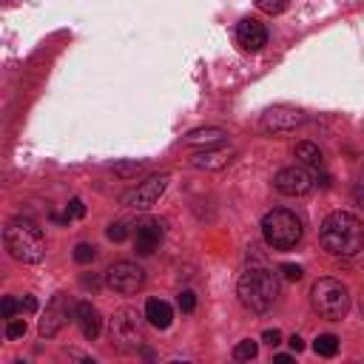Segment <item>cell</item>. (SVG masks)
<instances>
[{"mask_svg":"<svg viewBox=\"0 0 364 364\" xmlns=\"http://www.w3.org/2000/svg\"><path fill=\"white\" fill-rule=\"evenodd\" d=\"M319 242L330 256H356L364 251V225L356 213L336 211L322 222Z\"/></svg>","mask_w":364,"mask_h":364,"instance_id":"obj_1","label":"cell"},{"mask_svg":"<svg viewBox=\"0 0 364 364\" xmlns=\"http://www.w3.org/2000/svg\"><path fill=\"white\" fill-rule=\"evenodd\" d=\"M237 296L251 313H268L279 299V276L265 265H251L239 276Z\"/></svg>","mask_w":364,"mask_h":364,"instance_id":"obj_2","label":"cell"},{"mask_svg":"<svg viewBox=\"0 0 364 364\" xmlns=\"http://www.w3.org/2000/svg\"><path fill=\"white\" fill-rule=\"evenodd\" d=\"M6 251L23 265H37L46 256V239L32 220H12L4 231Z\"/></svg>","mask_w":364,"mask_h":364,"instance_id":"obj_3","label":"cell"},{"mask_svg":"<svg viewBox=\"0 0 364 364\" xmlns=\"http://www.w3.org/2000/svg\"><path fill=\"white\" fill-rule=\"evenodd\" d=\"M262 237L273 251H290L302 242V220L287 208H273L262 220Z\"/></svg>","mask_w":364,"mask_h":364,"instance_id":"obj_4","label":"cell"},{"mask_svg":"<svg viewBox=\"0 0 364 364\" xmlns=\"http://www.w3.org/2000/svg\"><path fill=\"white\" fill-rule=\"evenodd\" d=\"M310 305L313 310L322 316V319H330V322H341L350 310V290L333 279V276H322L313 282L310 287Z\"/></svg>","mask_w":364,"mask_h":364,"instance_id":"obj_5","label":"cell"},{"mask_svg":"<svg viewBox=\"0 0 364 364\" xmlns=\"http://www.w3.org/2000/svg\"><path fill=\"white\" fill-rule=\"evenodd\" d=\"M108 336L120 350H137L142 339V316L134 308H120L108 319Z\"/></svg>","mask_w":364,"mask_h":364,"instance_id":"obj_6","label":"cell"},{"mask_svg":"<svg viewBox=\"0 0 364 364\" xmlns=\"http://www.w3.org/2000/svg\"><path fill=\"white\" fill-rule=\"evenodd\" d=\"M168 182H171V174H154L151 180H145L142 185H137L134 191H128V194L123 196V205L137 208V211H149V208L157 205V199L165 194Z\"/></svg>","mask_w":364,"mask_h":364,"instance_id":"obj_7","label":"cell"},{"mask_svg":"<svg viewBox=\"0 0 364 364\" xmlns=\"http://www.w3.org/2000/svg\"><path fill=\"white\" fill-rule=\"evenodd\" d=\"M106 284L111 290H117V294H137V290L145 284V270L134 262H117L108 268L106 273Z\"/></svg>","mask_w":364,"mask_h":364,"instance_id":"obj_8","label":"cell"},{"mask_svg":"<svg viewBox=\"0 0 364 364\" xmlns=\"http://www.w3.org/2000/svg\"><path fill=\"white\" fill-rule=\"evenodd\" d=\"M75 310H77V308L71 305V299H68L65 294H54L51 302L46 305L43 319H40V336H43V339L57 336V333L65 327V322L71 319V313H75Z\"/></svg>","mask_w":364,"mask_h":364,"instance_id":"obj_9","label":"cell"},{"mask_svg":"<svg viewBox=\"0 0 364 364\" xmlns=\"http://www.w3.org/2000/svg\"><path fill=\"white\" fill-rule=\"evenodd\" d=\"M313 182L316 180L310 177V171L305 165H287V168L276 171V177H273V188L284 196H305L313 188Z\"/></svg>","mask_w":364,"mask_h":364,"instance_id":"obj_10","label":"cell"},{"mask_svg":"<svg viewBox=\"0 0 364 364\" xmlns=\"http://www.w3.org/2000/svg\"><path fill=\"white\" fill-rule=\"evenodd\" d=\"M308 117L299 108H287V106H273L262 114V131L265 134H284V131H296L305 125Z\"/></svg>","mask_w":364,"mask_h":364,"instance_id":"obj_11","label":"cell"},{"mask_svg":"<svg viewBox=\"0 0 364 364\" xmlns=\"http://www.w3.org/2000/svg\"><path fill=\"white\" fill-rule=\"evenodd\" d=\"M163 242V222L160 220H142L137 222V234H134V248L139 256H151Z\"/></svg>","mask_w":364,"mask_h":364,"instance_id":"obj_12","label":"cell"},{"mask_svg":"<svg viewBox=\"0 0 364 364\" xmlns=\"http://www.w3.org/2000/svg\"><path fill=\"white\" fill-rule=\"evenodd\" d=\"M237 157V149H231V145H213V149H205L199 154H194L191 165L199 168V171H222L231 160Z\"/></svg>","mask_w":364,"mask_h":364,"instance_id":"obj_13","label":"cell"},{"mask_svg":"<svg viewBox=\"0 0 364 364\" xmlns=\"http://www.w3.org/2000/svg\"><path fill=\"white\" fill-rule=\"evenodd\" d=\"M237 40H239V46L245 51H262L265 43H268V29L253 18H245L237 26Z\"/></svg>","mask_w":364,"mask_h":364,"instance_id":"obj_14","label":"cell"},{"mask_svg":"<svg viewBox=\"0 0 364 364\" xmlns=\"http://www.w3.org/2000/svg\"><path fill=\"white\" fill-rule=\"evenodd\" d=\"M228 139V131L225 128H216V125H205V128H194L182 145H188V149H213V145H222Z\"/></svg>","mask_w":364,"mask_h":364,"instance_id":"obj_15","label":"cell"},{"mask_svg":"<svg viewBox=\"0 0 364 364\" xmlns=\"http://www.w3.org/2000/svg\"><path fill=\"white\" fill-rule=\"evenodd\" d=\"M75 319H77L80 333H83L86 339L94 341V339L100 336V330H103V316H100V310H97L92 302H80L77 310H75Z\"/></svg>","mask_w":364,"mask_h":364,"instance_id":"obj_16","label":"cell"},{"mask_svg":"<svg viewBox=\"0 0 364 364\" xmlns=\"http://www.w3.org/2000/svg\"><path fill=\"white\" fill-rule=\"evenodd\" d=\"M145 319H149L157 330H165V327H171V322H174V310H171V305L163 302V299H149V305H145Z\"/></svg>","mask_w":364,"mask_h":364,"instance_id":"obj_17","label":"cell"},{"mask_svg":"<svg viewBox=\"0 0 364 364\" xmlns=\"http://www.w3.org/2000/svg\"><path fill=\"white\" fill-rule=\"evenodd\" d=\"M294 157H296L299 165H305V168H322V165H325V157H322V151H319L316 142H299L296 149H294Z\"/></svg>","mask_w":364,"mask_h":364,"instance_id":"obj_18","label":"cell"},{"mask_svg":"<svg viewBox=\"0 0 364 364\" xmlns=\"http://www.w3.org/2000/svg\"><path fill=\"white\" fill-rule=\"evenodd\" d=\"M313 350H316V356L333 358V356L339 353V339H336L333 333H322V336H316V341H313Z\"/></svg>","mask_w":364,"mask_h":364,"instance_id":"obj_19","label":"cell"},{"mask_svg":"<svg viewBox=\"0 0 364 364\" xmlns=\"http://www.w3.org/2000/svg\"><path fill=\"white\" fill-rule=\"evenodd\" d=\"M142 168H145V163H139V160H123V163H117V165H114V177H120V180H131V177H137Z\"/></svg>","mask_w":364,"mask_h":364,"instance_id":"obj_20","label":"cell"},{"mask_svg":"<svg viewBox=\"0 0 364 364\" xmlns=\"http://www.w3.org/2000/svg\"><path fill=\"white\" fill-rule=\"evenodd\" d=\"M256 353H259V344L251 341V339H245V341H239L234 347V358L237 361H251V358H256Z\"/></svg>","mask_w":364,"mask_h":364,"instance_id":"obj_21","label":"cell"},{"mask_svg":"<svg viewBox=\"0 0 364 364\" xmlns=\"http://www.w3.org/2000/svg\"><path fill=\"white\" fill-rule=\"evenodd\" d=\"M253 4H256L265 15H282V12L290 6V0H253Z\"/></svg>","mask_w":364,"mask_h":364,"instance_id":"obj_22","label":"cell"},{"mask_svg":"<svg viewBox=\"0 0 364 364\" xmlns=\"http://www.w3.org/2000/svg\"><path fill=\"white\" fill-rule=\"evenodd\" d=\"M97 259V248L94 245H89V242H80L77 248H75V262H80V265H89V262H94Z\"/></svg>","mask_w":364,"mask_h":364,"instance_id":"obj_23","label":"cell"},{"mask_svg":"<svg viewBox=\"0 0 364 364\" xmlns=\"http://www.w3.org/2000/svg\"><path fill=\"white\" fill-rule=\"evenodd\" d=\"M128 225L125 222H114V225H108V231H106V237L111 239V242H125L128 239Z\"/></svg>","mask_w":364,"mask_h":364,"instance_id":"obj_24","label":"cell"},{"mask_svg":"<svg viewBox=\"0 0 364 364\" xmlns=\"http://www.w3.org/2000/svg\"><path fill=\"white\" fill-rule=\"evenodd\" d=\"M23 336H26V322H23V319H9V325H6V339L15 341V339H23Z\"/></svg>","mask_w":364,"mask_h":364,"instance_id":"obj_25","label":"cell"},{"mask_svg":"<svg viewBox=\"0 0 364 364\" xmlns=\"http://www.w3.org/2000/svg\"><path fill=\"white\" fill-rule=\"evenodd\" d=\"M180 308H182V313H194L196 310V296L191 294V290H182V294H180Z\"/></svg>","mask_w":364,"mask_h":364,"instance_id":"obj_26","label":"cell"},{"mask_svg":"<svg viewBox=\"0 0 364 364\" xmlns=\"http://www.w3.org/2000/svg\"><path fill=\"white\" fill-rule=\"evenodd\" d=\"M20 310V302L18 299H12V296H6L4 299V305H0V313H4V319H15V313Z\"/></svg>","mask_w":364,"mask_h":364,"instance_id":"obj_27","label":"cell"},{"mask_svg":"<svg viewBox=\"0 0 364 364\" xmlns=\"http://www.w3.org/2000/svg\"><path fill=\"white\" fill-rule=\"evenodd\" d=\"M282 276H284L287 282H299V279L305 276V270H302L299 265H282Z\"/></svg>","mask_w":364,"mask_h":364,"instance_id":"obj_28","label":"cell"},{"mask_svg":"<svg viewBox=\"0 0 364 364\" xmlns=\"http://www.w3.org/2000/svg\"><path fill=\"white\" fill-rule=\"evenodd\" d=\"M262 341L270 344V347H279V344H282V333H279L276 327H273V330H265V333H262Z\"/></svg>","mask_w":364,"mask_h":364,"instance_id":"obj_29","label":"cell"},{"mask_svg":"<svg viewBox=\"0 0 364 364\" xmlns=\"http://www.w3.org/2000/svg\"><path fill=\"white\" fill-rule=\"evenodd\" d=\"M68 213H71V216H77V220H80V216H86V205H83V199H77V196L71 199V202H68Z\"/></svg>","mask_w":364,"mask_h":364,"instance_id":"obj_30","label":"cell"},{"mask_svg":"<svg viewBox=\"0 0 364 364\" xmlns=\"http://www.w3.org/2000/svg\"><path fill=\"white\" fill-rule=\"evenodd\" d=\"M20 310H23V313H34V310H37V299H34V296H23V299H20Z\"/></svg>","mask_w":364,"mask_h":364,"instance_id":"obj_31","label":"cell"},{"mask_svg":"<svg viewBox=\"0 0 364 364\" xmlns=\"http://www.w3.org/2000/svg\"><path fill=\"white\" fill-rule=\"evenodd\" d=\"M287 344L294 347V353H302V350H305V341H302V336H296V333L290 336V341H287Z\"/></svg>","mask_w":364,"mask_h":364,"instance_id":"obj_32","label":"cell"},{"mask_svg":"<svg viewBox=\"0 0 364 364\" xmlns=\"http://www.w3.org/2000/svg\"><path fill=\"white\" fill-rule=\"evenodd\" d=\"M356 199L364 205V171H361V182H358V188H356Z\"/></svg>","mask_w":364,"mask_h":364,"instance_id":"obj_33","label":"cell"},{"mask_svg":"<svg viewBox=\"0 0 364 364\" xmlns=\"http://www.w3.org/2000/svg\"><path fill=\"white\" fill-rule=\"evenodd\" d=\"M276 361H279V364H287V361H290V356H284V353H279V356H276Z\"/></svg>","mask_w":364,"mask_h":364,"instance_id":"obj_34","label":"cell"},{"mask_svg":"<svg viewBox=\"0 0 364 364\" xmlns=\"http://www.w3.org/2000/svg\"><path fill=\"white\" fill-rule=\"evenodd\" d=\"M361 313H364V290H361Z\"/></svg>","mask_w":364,"mask_h":364,"instance_id":"obj_35","label":"cell"}]
</instances>
